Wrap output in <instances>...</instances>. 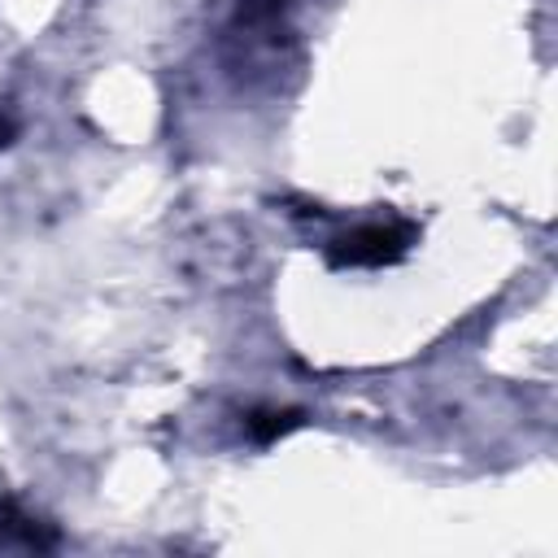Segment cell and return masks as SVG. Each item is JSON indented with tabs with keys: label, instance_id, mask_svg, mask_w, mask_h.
<instances>
[{
	"label": "cell",
	"instance_id": "obj_1",
	"mask_svg": "<svg viewBox=\"0 0 558 558\" xmlns=\"http://www.w3.org/2000/svg\"><path fill=\"white\" fill-rule=\"evenodd\" d=\"M410 240H414L410 222H366V227H353L349 235L331 240L327 262L331 266H388L410 248Z\"/></svg>",
	"mask_w": 558,
	"mask_h": 558
},
{
	"label": "cell",
	"instance_id": "obj_2",
	"mask_svg": "<svg viewBox=\"0 0 558 558\" xmlns=\"http://www.w3.org/2000/svg\"><path fill=\"white\" fill-rule=\"evenodd\" d=\"M296 423H301L296 410H253V414L244 418V427H248L257 440H275V436H283V432L296 427Z\"/></svg>",
	"mask_w": 558,
	"mask_h": 558
}]
</instances>
